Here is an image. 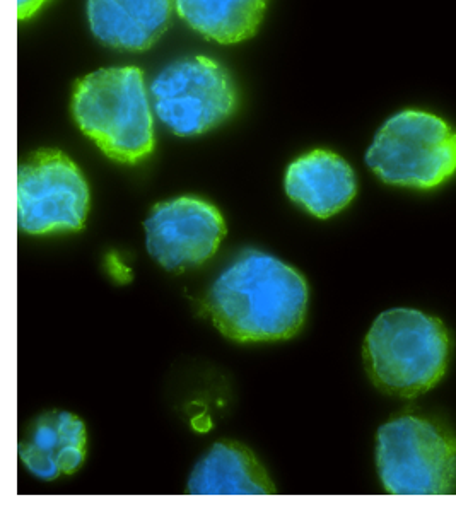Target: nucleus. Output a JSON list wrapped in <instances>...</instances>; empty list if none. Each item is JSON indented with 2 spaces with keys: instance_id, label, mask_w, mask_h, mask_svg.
<instances>
[{
  "instance_id": "f8f14e48",
  "label": "nucleus",
  "mask_w": 456,
  "mask_h": 512,
  "mask_svg": "<svg viewBox=\"0 0 456 512\" xmlns=\"http://www.w3.org/2000/svg\"><path fill=\"white\" fill-rule=\"evenodd\" d=\"M187 490L192 495L275 494L264 466L238 443L214 444L193 468Z\"/></svg>"
},
{
  "instance_id": "2eb2a0df",
  "label": "nucleus",
  "mask_w": 456,
  "mask_h": 512,
  "mask_svg": "<svg viewBox=\"0 0 456 512\" xmlns=\"http://www.w3.org/2000/svg\"><path fill=\"white\" fill-rule=\"evenodd\" d=\"M108 267H110V272H112L113 277H120V280H129L130 279V270L125 267L122 262H118L115 258H108Z\"/></svg>"
},
{
  "instance_id": "f257e3e1",
  "label": "nucleus",
  "mask_w": 456,
  "mask_h": 512,
  "mask_svg": "<svg viewBox=\"0 0 456 512\" xmlns=\"http://www.w3.org/2000/svg\"><path fill=\"white\" fill-rule=\"evenodd\" d=\"M308 308L301 274L274 256L248 250L212 284L205 309L234 342L286 340L299 332Z\"/></svg>"
},
{
  "instance_id": "423d86ee",
  "label": "nucleus",
  "mask_w": 456,
  "mask_h": 512,
  "mask_svg": "<svg viewBox=\"0 0 456 512\" xmlns=\"http://www.w3.org/2000/svg\"><path fill=\"white\" fill-rule=\"evenodd\" d=\"M159 120L180 137L200 135L223 123L236 106V93L221 65L192 57L168 65L151 86Z\"/></svg>"
},
{
  "instance_id": "4468645a",
  "label": "nucleus",
  "mask_w": 456,
  "mask_h": 512,
  "mask_svg": "<svg viewBox=\"0 0 456 512\" xmlns=\"http://www.w3.org/2000/svg\"><path fill=\"white\" fill-rule=\"evenodd\" d=\"M47 0H18L19 19L31 18Z\"/></svg>"
},
{
  "instance_id": "7ed1b4c3",
  "label": "nucleus",
  "mask_w": 456,
  "mask_h": 512,
  "mask_svg": "<svg viewBox=\"0 0 456 512\" xmlns=\"http://www.w3.org/2000/svg\"><path fill=\"white\" fill-rule=\"evenodd\" d=\"M72 111L82 132L118 163H139L154 149L151 106L137 67L101 69L81 79Z\"/></svg>"
},
{
  "instance_id": "0eeeda50",
  "label": "nucleus",
  "mask_w": 456,
  "mask_h": 512,
  "mask_svg": "<svg viewBox=\"0 0 456 512\" xmlns=\"http://www.w3.org/2000/svg\"><path fill=\"white\" fill-rule=\"evenodd\" d=\"M88 210V183L64 152H36L19 166L18 224L23 233L79 231Z\"/></svg>"
},
{
  "instance_id": "ddd939ff",
  "label": "nucleus",
  "mask_w": 456,
  "mask_h": 512,
  "mask_svg": "<svg viewBox=\"0 0 456 512\" xmlns=\"http://www.w3.org/2000/svg\"><path fill=\"white\" fill-rule=\"evenodd\" d=\"M175 4L193 30L228 45L255 35L267 0H175Z\"/></svg>"
},
{
  "instance_id": "f03ea898",
  "label": "nucleus",
  "mask_w": 456,
  "mask_h": 512,
  "mask_svg": "<svg viewBox=\"0 0 456 512\" xmlns=\"http://www.w3.org/2000/svg\"><path fill=\"white\" fill-rule=\"evenodd\" d=\"M371 381L390 395L414 398L441 381L450 361L445 325L416 309L381 313L364 340Z\"/></svg>"
},
{
  "instance_id": "1a4fd4ad",
  "label": "nucleus",
  "mask_w": 456,
  "mask_h": 512,
  "mask_svg": "<svg viewBox=\"0 0 456 512\" xmlns=\"http://www.w3.org/2000/svg\"><path fill=\"white\" fill-rule=\"evenodd\" d=\"M175 0H88L94 36L120 50L142 52L164 35Z\"/></svg>"
},
{
  "instance_id": "39448f33",
  "label": "nucleus",
  "mask_w": 456,
  "mask_h": 512,
  "mask_svg": "<svg viewBox=\"0 0 456 512\" xmlns=\"http://www.w3.org/2000/svg\"><path fill=\"white\" fill-rule=\"evenodd\" d=\"M376 463L390 494L439 495L456 489V437L419 417H400L378 431Z\"/></svg>"
},
{
  "instance_id": "9b49d317",
  "label": "nucleus",
  "mask_w": 456,
  "mask_h": 512,
  "mask_svg": "<svg viewBox=\"0 0 456 512\" xmlns=\"http://www.w3.org/2000/svg\"><path fill=\"white\" fill-rule=\"evenodd\" d=\"M84 456L86 427L76 415L62 410L41 415L19 443L23 465L41 480L76 472Z\"/></svg>"
},
{
  "instance_id": "6e6552de",
  "label": "nucleus",
  "mask_w": 456,
  "mask_h": 512,
  "mask_svg": "<svg viewBox=\"0 0 456 512\" xmlns=\"http://www.w3.org/2000/svg\"><path fill=\"white\" fill-rule=\"evenodd\" d=\"M147 251L166 270L209 260L226 236L221 212L199 198H176L154 207L144 222Z\"/></svg>"
},
{
  "instance_id": "20e7f679",
  "label": "nucleus",
  "mask_w": 456,
  "mask_h": 512,
  "mask_svg": "<svg viewBox=\"0 0 456 512\" xmlns=\"http://www.w3.org/2000/svg\"><path fill=\"white\" fill-rule=\"evenodd\" d=\"M366 164L390 185L439 187L456 173V130L433 113L400 111L376 134Z\"/></svg>"
},
{
  "instance_id": "9d476101",
  "label": "nucleus",
  "mask_w": 456,
  "mask_h": 512,
  "mask_svg": "<svg viewBox=\"0 0 456 512\" xmlns=\"http://www.w3.org/2000/svg\"><path fill=\"white\" fill-rule=\"evenodd\" d=\"M356 190L354 171L334 152H310L287 169V195L318 219L345 209Z\"/></svg>"
}]
</instances>
